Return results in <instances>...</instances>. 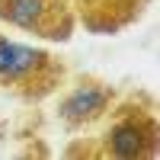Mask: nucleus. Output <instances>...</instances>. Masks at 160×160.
<instances>
[{
    "label": "nucleus",
    "mask_w": 160,
    "mask_h": 160,
    "mask_svg": "<svg viewBox=\"0 0 160 160\" xmlns=\"http://www.w3.org/2000/svg\"><path fill=\"white\" fill-rule=\"evenodd\" d=\"M96 138H74L64 154L93 160H157L160 154V115L157 99L148 90L118 93L112 109L102 115Z\"/></svg>",
    "instance_id": "f257e3e1"
},
{
    "label": "nucleus",
    "mask_w": 160,
    "mask_h": 160,
    "mask_svg": "<svg viewBox=\"0 0 160 160\" xmlns=\"http://www.w3.org/2000/svg\"><path fill=\"white\" fill-rule=\"evenodd\" d=\"M118 93L122 90L99 74H68V80L55 90V118L64 135H83L102 122Z\"/></svg>",
    "instance_id": "7ed1b4c3"
},
{
    "label": "nucleus",
    "mask_w": 160,
    "mask_h": 160,
    "mask_svg": "<svg viewBox=\"0 0 160 160\" xmlns=\"http://www.w3.org/2000/svg\"><path fill=\"white\" fill-rule=\"evenodd\" d=\"M71 68L61 55L0 32V96L38 106L68 80Z\"/></svg>",
    "instance_id": "f03ea898"
},
{
    "label": "nucleus",
    "mask_w": 160,
    "mask_h": 160,
    "mask_svg": "<svg viewBox=\"0 0 160 160\" xmlns=\"http://www.w3.org/2000/svg\"><path fill=\"white\" fill-rule=\"evenodd\" d=\"M68 3L74 10L77 22L87 26L90 32L115 35L141 16L148 0H68Z\"/></svg>",
    "instance_id": "39448f33"
},
{
    "label": "nucleus",
    "mask_w": 160,
    "mask_h": 160,
    "mask_svg": "<svg viewBox=\"0 0 160 160\" xmlns=\"http://www.w3.org/2000/svg\"><path fill=\"white\" fill-rule=\"evenodd\" d=\"M0 22L45 42H68L77 29L68 0H0Z\"/></svg>",
    "instance_id": "20e7f679"
}]
</instances>
